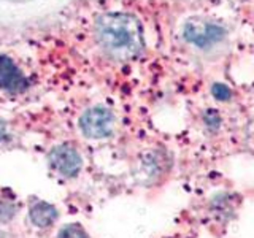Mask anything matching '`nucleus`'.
<instances>
[{
  "label": "nucleus",
  "mask_w": 254,
  "mask_h": 238,
  "mask_svg": "<svg viewBox=\"0 0 254 238\" xmlns=\"http://www.w3.org/2000/svg\"><path fill=\"white\" fill-rule=\"evenodd\" d=\"M29 218L34 226L40 229H46L53 226L56 219H58V210L48 202L35 200V202H32L29 208Z\"/></svg>",
  "instance_id": "6"
},
{
  "label": "nucleus",
  "mask_w": 254,
  "mask_h": 238,
  "mask_svg": "<svg viewBox=\"0 0 254 238\" xmlns=\"http://www.w3.org/2000/svg\"><path fill=\"white\" fill-rule=\"evenodd\" d=\"M205 121L208 122L210 125H218L219 124V116H218V113L214 110H210L208 113L205 115Z\"/></svg>",
  "instance_id": "10"
},
{
  "label": "nucleus",
  "mask_w": 254,
  "mask_h": 238,
  "mask_svg": "<svg viewBox=\"0 0 254 238\" xmlns=\"http://www.w3.org/2000/svg\"><path fill=\"white\" fill-rule=\"evenodd\" d=\"M58 238H89V235L79 224H68L59 230Z\"/></svg>",
  "instance_id": "7"
},
{
  "label": "nucleus",
  "mask_w": 254,
  "mask_h": 238,
  "mask_svg": "<svg viewBox=\"0 0 254 238\" xmlns=\"http://www.w3.org/2000/svg\"><path fill=\"white\" fill-rule=\"evenodd\" d=\"M16 206L10 200H3L0 198V221H8L14 216Z\"/></svg>",
  "instance_id": "8"
},
{
  "label": "nucleus",
  "mask_w": 254,
  "mask_h": 238,
  "mask_svg": "<svg viewBox=\"0 0 254 238\" xmlns=\"http://www.w3.org/2000/svg\"><path fill=\"white\" fill-rule=\"evenodd\" d=\"M185 38L198 48H208L224 37V29L211 22L189 21L185 26Z\"/></svg>",
  "instance_id": "4"
},
{
  "label": "nucleus",
  "mask_w": 254,
  "mask_h": 238,
  "mask_svg": "<svg viewBox=\"0 0 254 238\" xmlns=\"http://www.w3.org/2000/svg\"><path fill=\"white\" fill-rule=\"evenodd\" d=\"M5 133H6V130H5V125L0 122V141H2L3 138H5Z\"/></svg>",
  "instance_id": "11"
},
{
  "label": "nucleus",
  "mask_w": 254,
  "mask_h": 238,
  "mask_svg": "<svg viewBox=\"0 0 254 238\" xmlns=\"http://www.w3.org/2000/svg\"><path fill=\"white\" fill-rule=\"evenodd\" d=\"M213 95L216 97L218 100H229L230 99V89L226 86V84H214L213 89H211Z\"/></svg>",
  "instance_id": "9"
},
{
  "label": "nucleus",
  "mask_w": 254,
  "mask_h": 238,
  "mask_svg": "<svg viewBox=\"0 0 254 238\" xmlns=\"http://www.w3.org/2000/svg\"><path fill=\"white\" fill-rule=\"evenodd\" d=\"M97 40L110 56L119 60L135 58L143 48V29L137 18L127 13H107L97 19Z\"/></svg>",
  "instance_id": "1"
},
{
  "label": "nucleus",
  "mask_w": 254,
  "mask_h": 238,
  "mask_svg": "<svg viewBox=\"0 0 254 238\" xmlns=\"http://www.w3.org/2000/svg\"><path fill=\"white\" fill-rule=\"evenodd\" d=\"M79 129L87 138H107L115 130V115L105 107H92L79 118Z\"/></svg>",
  "instance_id": "2"
},
{
  "label": "nucleus",
  "mask_w": 254,
  "mask_h": 238,
  "mask_svg": "<svg viewBox=\"0 0 254 238\" xmlns=\"http://www.w3.org/2000/svg\"><path fill=\"white\" fill-rule=\"evenodd\" d=\"M0 89L19 94L27 89V79L6 56H0Z\"/></svg>",
  "instance_id": "5"
},
{
  "label": "nucleus",
  "mask_w": 254,
  "mask_h": 238,
  "mask_svg": "<svg viewBox=\"0 0 254 238\" xmlns=\"http://www.w3.org/2000/svg\"><path fill=\"white\" fill-rule=\"evenodd\" d=\"M51 169L64 178H73L83 167V159L78 151L70 145H59L51 149L50 157Z\"/></svg>",
  "instance_id": "3"
}]
</instances>
